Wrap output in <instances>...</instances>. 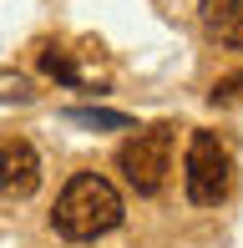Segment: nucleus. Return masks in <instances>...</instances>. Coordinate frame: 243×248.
<instances>
[{"mask_svg": "<svg viewBox=\"0 0 243 248\" xmlns=\"http://www.w3.org/2000/svg\"><path fill=\"white\" fill-rule=\"evenodd\" d=\"M197 10H203L208 36H218L223 46L243 51V0H197Z\"/></svg>", "mask_w": 243, "mask_h": 248, "instance_id": "obj_5", "label": "nucleus"}, {"mask_svg": "<svg viewBox=\"0 0 243 248\" xmlns=\"http://www.w3.org/2000/svg\"><path fill=\"white\" fill-rule=\"evenodd\" d=\"M208 96H213V107H243V71L223 76V81H218Z\"/></svg>", "mask_w": 243, "mask_h": 248, "instance_id": "obj_8", "label": "nucleus"}, {"mask_svg": "<svg viewBox=\"0 0 243 248\" xmlns=\"http://www.w3.org/2000/svg\"><path fill=\"white\" fill-rule=\"evenodd\" d=\"M41 66H46L56 81H66V86H81V71H76V61H71V51H61V46H51L46 56H41Z\"/></svg>", "mask_w": 243, "mask_h": 248, "instance_id": "obj_7", "label": "nucleus"}, {"mask_svg": "<svg viewBox=\"0 0 243 248\" xmlns=\"http://www.w3.org/2000/svg\"><path fill=\"white\" fill-rule=\"evenodd\" d=\"M41 187V157L26 137H0V193L30 198Z\"/></svg>", "mask_w": 243, "mask_h": 248, "instance_id": "obj_4", "label": "nucleus"}, {"mask_svg": "<svg viewBox=\"0 0 243 248\" xmlns=\"http://www.w3.org/2000/svg\"><path fill=\"white\" fill-rule=\"evenodd\" d=\"M117 223H122V193L102 172H76L61 187L56 213H51V228L71 243H91L102 233H112Z\"/></svg>", "mask_w": 243, "mask_h": 248, "instance_id": "obj_1", "label": "nucleus"}, {"mask_svg": "<svg viewBox=\"0 0 243 248\" xmlns=\"http://www.w3.org/2000/svg\"><path fill=\"white\" fill-rule=\"evenodd\" d=\"M182 183H187V198H193L197 208H218V202L233 193V157H228L218 132H193V137H187Z\"/></svg>", "mask_w": 243, "mask_h": 248, "instance_id": "obj_2", "label": "nucleus"}, {"mask_svg": "<svg viewBox=\"0 0 243 248\" xmlns=\"http://www.w3.org/2000/svg\"><path fill=\"white\" fill-rule=\"evenodd\" d=\"M66 122H76V127H102V132H127L132 127L127 111H106V107H71Z\"/></svg>", "mask_w": 243, "mask_h": 248, "instance_id": "obj_6", "label": "nucleus"}, {"mask_svg": "<svg viewBox=\"0 0 243 248\" xmlns=\"http://www.w3.org/2000/svg\"><path fill=\"white\" fill-rule=\"evenodd\" d=\"M117 167H122V177H127L142 198L162 193V183H167V172H172V122L132 132V137L117 147Z\"/></svg>", "mask_w": 243, "mask_h": 248, "instance_id": "obj_3", "label": "nucleus"}]
</instances>
